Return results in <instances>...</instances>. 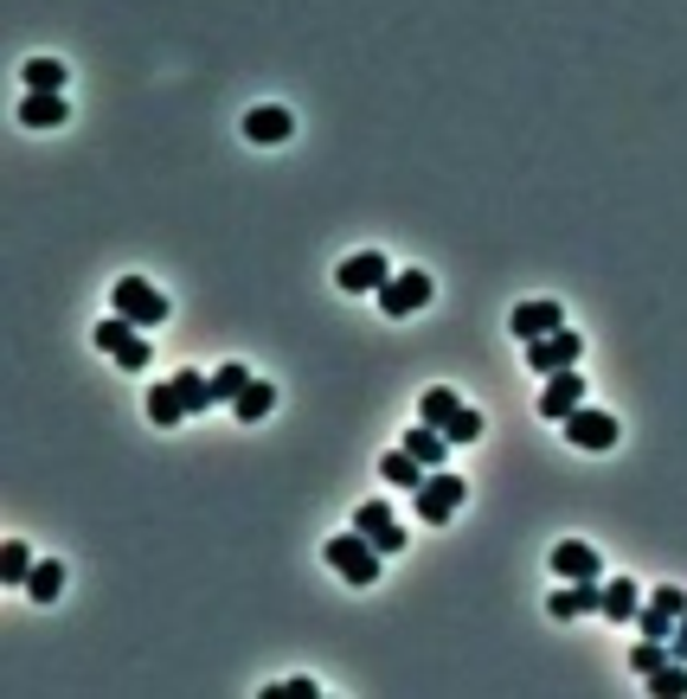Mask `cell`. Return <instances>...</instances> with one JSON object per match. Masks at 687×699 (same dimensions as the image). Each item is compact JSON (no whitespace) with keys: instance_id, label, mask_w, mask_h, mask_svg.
<instances>
[{"instance_id":"obj_10","label":"cell","mask_w":687,"mask_h":699,"mask_svg":"<svg viewBox=\"0 0 687 699\" xmlns=\"http://www.w3.org/2000/svg\"><path fill=\"white\" fill-rule=\"evenodd\" d=\"M353 533H367L380 553H399V546H405V526L392 520V507H385V501H367V507H353Z\"/></svg>"},{"instance_id":"obj_29","label":"cell","mask_w":687,"mask_h":699,"mask_svg":"<svg viewBox=\"0 0 687 699\" xmlns=\"http://www.w3.org/2000/svg\"><path fill=\"white\" fill-rule=\"evenodd\" d=\"M444 437H450V443H476V437H482V411H469V405H462L457 417L444 424Z\"/></svg>"},{"instance_id":"obj_22","label":"cell","mask_w":687,"mask_h":699,"mask_svg":"<svg viewBox=\"0 0 687 699\" xmlns=\"http://www.w3.org/2000/svg\"><path fill=\"white\" fill-rule=\"evenodd\" d=\"M149 417L161 424V430H174V424L187 417V398H181V385H154V392H149Z\"/></svg>"},{"instance_id":"obj_19","label":"cell","mask_w":687,"mask_h":699,"mask_svg":"<svg viewBox=\"0 0 687 699\" xmlns=\"http://www.w3.org/2000/svg\"><path fill=\"white\" fill-rule=\"evenodd\" d=\"M58 590H65V565H58V558H39L33 571H26V597H33V603H52Z\"/></svg>"},{"instance_id":"obj_20","label":"cell","mask_w":687,"mask_h":699,"mask_svg":"<svg viewBox=\"0 0 687 699\" xmlns=\"http://www.w3.org/2000/svg\"><path fill=\"white\" fill-rule=\"evenodd\" d=\"M598 616H611V623H636V578H611Z\"/></svg>"},{"instance_id":"obj_5","label":"cell","mask_w":687,"mask_h":699,"mask_svg":"<svg viewBox=\"0 0 687 699\" xmlns=\"http://www.w3.org/2000/svg\"><path fill=\"white\" fill-rule=\"evenodd\" d=\"M578 353H585V340H578L572 328H559V334H539V340H527V367L534 372H566V367H578Z\"/></svg>"},{"instance_id":"obj_3","label":"cell","mask_w":687,"mask_h":699,"mask_svg":"<svg viewBox=\"0 0 687 699\" xmlns=\"http://www.w3.org/2000/svg\"><path fill=\"white\" fill-rule=\"evenodd\" d=\"M110 308L122 321H135V328H161L167 321V295L154 290V283H142V276H122L110 290Z\"/></svg>"},{"instance_id":"obj_30","label":"cell","mask_w":687,"mask_h":699,"mask_svg":"<svg viewBox=\"0 0 687 699\" xmlns=\"http://www.w3.org/2000/svg\"><path fill=\"white\" fill-rule=\"evenodd\" d=\"M636 629L655 635V642H668V635H675V616H668V610H655V603H643V610H636Z\"/></svg>"},{"instance_id":"obj_6","label":"cell","mask_w":687,"mask_h":699,"mask_svg":"<svg viewBox=\"0 0 687 699\" xmlns=\"http://www.w3.org/2000/svg\"><path fill=\"white\" fill-rule=\"evenodd\" d=\"M424 302H430V276H424V270H399V276H392V283L380 290V308L392 315V321L418 315Z\"/></svg>"},{"instance_id":"obj_25","label":"cell","mask_w":687,"mask_h":699,"mask_svg":"<svg viewBox=\"0 0 687 699\" xmlns=\"http://www.w3.org/2000/svg\"><path fill=\"white\" fill-rule=\"evenodd\" d=\"M174 385H181V398H187V417H193V411L219 405V398H212V379H199V372H187V367L174 372Z\"/></svg>"},{"instance_id":"obj_9","label":"cell","mask_w":687,"mask_h":699,"mask_svg":"<svg viewBox=\"0 0 687 699\" xmlns=\"http://www.w3.org/2000/svg\"><path fill=\"white\" fill-rule=\"evenodd\" d=\"M578 405H585V372H578V367L553 372V379H546V392H539V417H559V424H566Z\"/></svg>"},{"instance_id":"obj_2","label":"cell","mask_w":687,"mask_h":699,"mask_svg":"<svg viewBox=\"0 0 687 699\" xmlns=\"http://www.w3.org/2000/svg\"><path fill=\"white\" fill-rule=\"evenodd\" d=\"M90 340H97V353H110V360H116L122 372H142V367L154 360L149 340H142V328H135V321H122V315L97 321V328H90Z\"/></svg>"},{"instance_id":"obj_12","label":"cell","mask_w":687,"mask_h":699,"mask_svg":"<svg viewBox=\"0 0 687 699\" xmlns=\"http://www.w3.org/2000/svg\"><path fill=\"white\" fill-rule=\"evenodd\" d=\"M290 110L283 103H258V110L244 116V142H258V148H276V142H290Z\"/></svg>"},{"instance_id":"obj_32","label":"cell","mask_w":687,"mask_h":699,"mask_svg":"<svg viewBox=\"0 0 687 699\" xmlns=\"http://www.w3.org/2000/svg\"><path fill=\"white\" fill-rule=\"evenodd\" d=\"M315 699V680H283V687H270V699Z\"/></svg>"},{"instance_id":"obj_21","label":"cell","mask_w":687,"mask_h":699,"mask_svg":"<svg viewBox=\"0 0 687 699\" xmlns=\"http://www.w3.org/2000/svg\"><path fill=\"white\" fill-rule=\"evenodd\" d=\"M457 411H462V398L450 392V385H430V392L418 398V424H437V430H444V424H450Z\"/></svg>"},{"instance_id":"obj_31","label":"cell","mask_w":687,"mask_h":699,"mask_svg":"<svg viewBox=\"0 0 687 699\" xmlns=\"http://www.w3.org/2000/svg\"><path fill=\"white\" fill-rule=\"evenodd\" d=\"M650 603H655V610H668V616H687V590L681 585H655Z\"/></svg>"},{"instance_id":"obj_13","label":"cell","mask_w":687,"mask_h":699,"mask_svg":"<svg viewBox=\"0 0 687 699\" xmlns=\"http://www.w3.org/2000/svg\"><path fill=\"white\" fill-rule=\"evenodd\" d=\"M65 116H72L65 90H26V97H20V122H26V129H58Z\"/></svg>"},{"instance_id":"obj_4","label":"cell","mask_w":687,"mask_h":699,"mask_svg":"<svg viewBox=\"0 0 687 699\" xmlns=\"http://www.w3.org/2000/svg\"><path fill=\"white\" fill-rule=\"evenodd\" d=\"M418 494V514L430 520V526H444V520L457 514L462 501H469V488H462V476H444V469H430V476L412 488Z\"/></svg>"},{"instance_id":"obj_7","label":"cell","mask_w":687,"mask_h":699,"mask_svg":"<svg viewBox=\"0 0 687 699\" xmlns=\"http://www.w3.org/2000/svg\"><path fill=\"white\" fill-rule=\"evenodd\" d=\"M617 437H623V430H617L611 411H585L578 405L572 417H566V443H572V449H617Z\"/></svg>"},{"instance_id":"obj_11","label":"cell","mask_w":687,"mask_h":699,"mask_svg":"<svg viewBox=\"0 0 687 699\" xmlns=\"http://www.w3.org/2000/svg\"><path fill=\"white\" fill-rule=\"evenodd\" d=\"M508 328H514V340H539V334H559V328H566V308H559V302H521V308L508 315Z\"/></svg>"},{"instance_id":"obj_1","label":"cell","mask_w":687,"mask_h":699,"mask_svg":"<svg viewBox=\"0 0 687 699\" xmlns=\"http://www.w3.org/2000/svg\"><path fill=\"white\" fill-rule=\"evenodd\" d=\"M380 558L385 553L367 539V533H341V539H328V565H335L353 590H367L373 578H380Z\"/></svg>"},{"instance_id":"obj_28","label":"cell","mask_w":687,"mask_h":699,"mask_svg":"<svg viewBox=\"0 0 687 699\" xmlns=\"http://www.w3.org/2000/svg\"><path fill=\"white\" fill-rule=\"evenodd\" d=\"M662 662H675V655H668V642H655V635H643V642H636V655H630V667H636L643 680H650Z\"/></svg>"},{"instance_id":"obj_8","label":"cell","mask_w":687,"mask_h":699,"mask_svg":"<svg viewBox=\"0 0 687 699\" xmlns=\"http://www.w3.org/2000/svg\"><path fill=\"white\" fill-rule=\"evenodd\" d=\"M347 295H380L385 283H392V263L380 258V251H353V258L341 263V276H335Z\"/></svg>"},{"instance_id":"obj_23","label":"cell","mask_w":687,"mask_h":699,"mask_svg":"<svg viewBox=\"0 0 687 699\" xmlns=\"http://www.w3.org/2000/svg\"><path fill=\"white\" fill-rule=\"evenodd\" d=\"M33 565H39V558L26 553V539H7V546H0V585H13V590H20Z\"/></svg>"},{"instance_id":"obj_14","label":"cell","mask_w":687,"mask_h":699,"mask_svg":"<svg viewBox=\"0 0 687 699\" xmlns=\"http://www.w3.org/2000/svg\"><path fill=\"white\" fill-rule=\"evenodd\" d=\"M546 610H553V616H591V610H604V585H598V578H578V585L553 590Z\"/></svg>"},{"instance_id":"obj_15","label":"cell","mask_w":687,"mask_h":699,"mask_svg":"<svg viewBox=\"0 0 687 699\" xmlns=\"http://www.w3.org/2000/svg\"><path fill=\"white\" fill-rule=\"evenodd\" d=\"M553 571H559L566 585H578V578H598V571H604V558L591 553L585 539H566V546H553Z\"/></svg>"},{"instance_id":"obj_27","label":"cell","mask_w":687,"mask_h":699,"mask_svg":"<svg viewBox=\"0 0 687 699\" xmlns=\"http://www.w3.org/2000/svg\"><path fill=\"white\" fill-rule=\"evenodd\" d=\"M244 385H251V372L238 367V360H226V367L212 372V398H219V405H231V398H238Z\"/></svg>"},{"instance_id":"obj_18","label":"cell","mask_w":687,"mask_h":699,"mask_svg":"<svg viewBox=\"0 0 687 699\" xmlns=\"http://www.w3.org/2000/svg\"><path fill=\"white\" fill-rule=\"evenodd\" d=\"M380 476L392 481V488H418V481L430 476V469H424L418 456H412V449H405V443H399V449H392V456H385V462H380Z\"/></svg>"},{"instance_id":"obj_33","label":"cell","mask_w":687,"mask_h":699,"mask_svg":"<svg viewBox=\"0 0 687 699\" xmlns=\"http://www.w3.org/2000/svg\"><path fill=\"white\" fill-rule=\"evenodd\" d=\"M668 655H675V662H687V616H675V635H668Z\"/></svg>"},{"instance_id":"obj_17","label":"cell","mask_w":687,"mask_h":699,"mask_svg":"<svg viewBox=\"0 0 687 699\" xmlns=\"http://www.w3.org/2000/svg\"><path fill=\"white\" fill-rule=\"evenodd\" d=\"M405 449H412V456H418L424 469H437V462H444V456H450V437H444V430H437V424H418V430H405Z\"/></svg>"},{"instance_id":"obj_24","label":"cell","mask_w":687,"mask_h":699,"mask_svg":"<svg viewBox=\"0 0 687 699\" xmlns=\"http://www.w3.org/2000/svg\"><path fill=\"white\" fill-rule=\"evenodd\" d=\"M650 693L655 699H687V662H662V667H655Z\"/></svg>"},{"instance_id":"obj_16","label":"cell","mask_w":687,"mask_h":699,"mask_svg":"<svg viewBox=\"0 0 687 699\" xmlns=\"http://www.w3.org/2000/svg\"><path fill=\"white\" fill-rule=\"evenodd\" d=\"M270 405H276V385H270V379H251V385L231 398V417H238V424H264Z\"/></svg>"},{"instance_id":"obj_26","label":"cell","mask_w":687,"mask_h":699,"mask_svg":"<svg viewBox=\"0 0 687 699\" xmlns=\"http://www.w3.org/2000/svg\"><path fill=\"white\" fill-rule=\"evenodd\" d=\"M20 77H26V90H65V77L72 72H65L58 58H26V72Z\"/></svg>"}]
</instances>
